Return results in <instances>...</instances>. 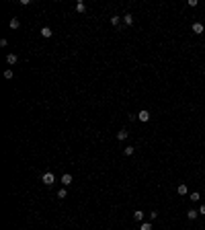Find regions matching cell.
<instances>
[{"label":"cell","mask_w":205,"mask_h":230,"mask_svg":"<svg viewBox=\"0 0 205 230\" xmlns=\"http://www.w3.org/2000/svg\"><path fill=\"white\" fill-rule=\"evenodd\" d=\"M158 218V212H150V220H156Z\"/></svg>","instance_id":"20"},{"label":"cell","mask_w":205,"mask_h":230,"mask_svg":"<svg viewBox=\"0 0 205 230\" xmlns=\"http://www.w3.org/2000/svg\"><path fill=\"white\" fill-rule=\"evenodd\" d=\"M193 33L195 35H201L203 33V25H201V23H193Z\"/></svg>","instance_id":"4"},{"label":"cell","mask_w":205,"mask_h":230,"mask_svg":"<svg viewBox=\"0 0 205 230\" xmlns=\"http://www.w3.org/2000/svg\"><path fill=\"white\" fill-rule=\"evenodd\" d=\"M123 154H125V156H131V154H133V146H127V148H123Z\"/></svg>","instance_id":"14"},{"label":"cell","mask_w":205,"mask_h":230,"mask_svg":"<svg viewBox=\"0 0 205 230\" xmlns=\"http://www.w3.org/2000/svg\"><path fill=\"white\" fill-rule=\"evenodd\" d=\"M138 119H140V121H144V123H146V121H150V111L142 109V111L138 113Z\"/></svg>","instance_id":"2"},{"label":"cell","mask_w":205,"mask_h":230,"mask_svg":"<svg viewBox=\"0 0 205 230\" xmlns=\"http://www.w3.org/2000/svg\"><path fill=\"white\" fill-rule=\"evenodd\" d=\"M51 35H53V31H51L49 27H43V29H41V37H45V39H49Z\"/></svg>","instance_id":"3"},{"label":"cell","mask_w":205,"mask_h":230,"mask_svg":"<svg viewBox=\"0 0 205 230\" xmlns=\"http://www.w3.org/2000/svg\"><path fill=\"white\" fill-rule=\"evenodd\" d=\"M140 230H152V224H150V222H142Z\"/></svg>","instance_id":"15"},{"label":"cell","mask_w":205,"mask_h":230,"mask_svg":"<svg viewBox=\"0 0 205 230\" xmlns=\"http://www.w3.org/2000/svg\"><path fill=\"white\" fill-rule=\"evenodd\" d=\"M127 134H129V132H127L125 127H123V129H119V132H117V140H125Z\"/></svg>","instance_id":"7"},{"label":"cell","mask_w":205,"mask_h":230,"mask_svg":"<svg viewBox=\"0 0 205 230\" xmlns=\"http://www.w3.org/2000/svg\"><path fill=\"white\" fill-rule=\"evenodd\" d=\"M62 183H64V185H70V183H72V175H68V173H66V175L62 177Z\"/></svg>","instance_id":"11"},{"label":"cell","mask_w":205,"mask_h":230,"mask_svg":"<svg viewBox=\"0 0 205 230\" xmlns=\"http://www.w3.org/2000/svg\"><path fill=\"white\" fill-rule=\"evenodd\" d=\"M133 218L138 220V222H142V220H144V212H142V210H135V212H133Z\"/></svg>","instance_id":"10"},{"label":"cell","mask_w":205,"mask_h":230,"mask_svg":"<svg viewBox=\"0 0 205 230\" xmlns=\"http://www.w3.org/2000/svg\"><path fill=\"white\" fill-rule=\"evenodd\" d=\"M176 193L178 195H187V185H185V183H180V185L176 187Z\"/></svg>","instance_id":"5"},{"label":"cell","mask_w":205,"mask_h":230,"mask_svg":"<svg viewBox=\"0 0 205 230\" xmlns=\"http://www.w3.org/2000/svg\"><path fill=\"white\" fill-rule=\"evenodd\" d=\"M197 216H199V212H195V210H189V212H187V218H189V220H195Z\"/></svg>","instance_id":"13"},{"label":"cell","mask_w":205,"mask_h":230,"mask_svg":"<svg viewBox=\"0 0 205 230\" xmlns=\"http://www.w3.org/2000/svg\"><path fill=\"white\" fill-rule=\"evenodd\" d=\"M191 199H193V201H199V199H201V195H199L197 191H193V193H191Z\"/></svg>","instance_id":"17"},{"label":"cell","mask_w":205,"mask_h":230,"mask_svg":"<svg viewBox=\"0 0 205 230\" xmlns=\"http://www.w3.org/2000/svg\"><path fill=\"white\" fill-rule=\"evenodd\" d=\"M6 62H8V64H10V66H14V64H16V62H19V58H16V56H14V54H8V56H6Z\"/></svg>","instance_id":"6"},{"label":"cell","mask_w":205,"mask_h":230,"mask_svg":"<svg viewBox=\"0 0 205 230\" xmlns=\"http://www.w3.org/2000/svg\"><path fill=\"white\" fill-rule=\"evenodd\" d=\"M199 214H205V203L201 205V210H199Z\"/></svg>","instance_id":"21"},{"label":"cell","mask_w":205,"mask_h":230,"mask_svg":"<svg viewBox=\"0 0 205 230\" xmlns=\"http://www.w3.org/2000/svg\"><path fill=\"white\" fill-rule=\"evenodd\" d=\"M76 12H86V4H84V2H80V0L76 2Z\"/></svg>","instance_id":"8"},{"label":"cell","mask_w":205,"mask_h":230,"mask_svg":"<svg viewBox=\"0 0 205 230\" xmlns=\"http://www.w3.org/2000/svg\"><path fill=\"white\" fill-rule=\"evenodd\" d=\"M111 25L117 27V25H119V17H111Z\"/></svg>","instance_id":"18"},{"label":"cell","mask_w":205,"mask_h":230,"mask_svg":"<svg viewBox=\"0 0 205 230\" xmlns=\"http://www.w3.org/2000/svg\"><path fill=\"white\" fill-rule=\"evenodd\" d=\"M8 27H10V29H19V27H21V23H19V19H10V23H8Z\"/></svg>","instance_id":"9"},{"label":"cell","mask_w":205,"mask_h":230,"mask_svg":"<svg viewBox=\"0 0 205 230\" xmlns=\"http://www.w3.org/2000/svg\"><path fill=\"white\" fill-rule=\"evenodd\" d=\"M123 23H125V25H127V27H129V25H131V23H133V17H131V14H129V12H127V14H125V17H123Z\"/></svg>","instance_id":"12"},{"label":"cell","mask_w":205,"mask_h":230,"mask_svg":"<svg viewBox=\"0 0 205 230\" xmlns=\"http://www.w3.org/2000/svg\"><path fill=\"white\" fill-rule=\"evenodd\" d=\"M66 195H68V191H66V189H64V187H62V189H60V191H58V197H60V199H64V197H66Z\"/></svg>","instance_id":"16"},{"label":"cell","mask_w":205,"mask_h":230,"mask_svg":"<svg viewBox=\"0 0 205 230\" xmlns=\"http://www.w3.org/2000/svg\"><path fill=\"white\" fill-rule=\"evenodd\" d=\"M41 181L45 183V185H53V181H56V177H53V173H43Z\"/></svg>","instance_id":"1"},{"label":"cell","mask_w":205,"mask_h":230,"mask_svg":"<svg viewBox=\"0 0 205 230\" xmlns=\"http://www.w3.org/2000/svg\"><path fill=\"white\" fill-rule=\"evenodd\" d=\"M4 78H12V70H6L4 72Z\"/></svg>","instance_id":"19"}]
</instances>
